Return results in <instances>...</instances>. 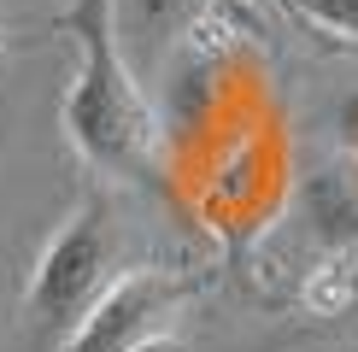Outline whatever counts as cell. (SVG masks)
<instances>
[{
    "instance_id": "obj_1",
    "label": "cell",
    "mask_w": 358,
    "mask_h": 352,
    "mask_svg": "<svg viewBox=\"0 0 358 352\" xmlns=\"http://www.w3.org/2000/svg\"><path fill=\"white\" fill-rule=\"evenodd\" d=\"M59 124H65L71 153L112 188L159 182L165 170V135H159L153 100L129 71V59L117 53L106 0L77 6V71H71Z\"/></svg>"
},
{
    "instance_id": "obj_2",
    "label": "cell",
    "mask_w": 358,
    "mask_h": 352,
    "mask_svg": "<svg viewBox=\"0 0 358 352\" xmlns=\"http://www.w3.org/2000/svg\"><path fill=\"white\" fill-rule=\"evenodd\" d=\"M129 270V229H124V205H117L112 182H100L88 194H77V205L65 212V223L48 235L36 270L24 288V323L41 335L65 341L77 323L100 305L117 276Z\"/></svg>"
},
{
    "instance_id": "obj_3",
    "label": "cell",
    "mask_w": 358,
    "mask_h": 352,
    "mask_svg": "<svg viewBox=\"0 0 358 352\" xmlns=\"http://www.w3.org/2000/svg\"><path fill=\"white\" fill-rule=\"evenodd\" d=\"M194 276L136 264L100 293V305L59 341V352H153L194 300Z\"/></svg>"
},
{
    "instance_id": "obj_4",
    "label": "cell",
    "mask_w": 358,
    "mask_h": 352,
    "mask_svg": "<svg viewBox=\"0 0 358 352\" xmlns=\"http://www.w3.org/2000/svg\"><path fill=\"white\" fill-rule=\"evenodd\" d=\"M294 223L323 258L358 253V170L352 165H311L294 188Z\"/></svg>"
},
{
    "instance_id": "obj_5",
    "label": "cell",
    "mask_w": 358,
    "mask_h": 352,
    "mask_svg": "<svg viewBox=\"0 0 358 352\" xmlns=\"http://www.w3.org/2000/svg\"><path fill=\"white\" fill-rule=\"evenodd\" d=\"M206 0H106L117 53L129 59V71L147 82L159 65H171V53L182 47Z\"/></svg>"
},
{
    "instance_id": "obj_6",
    "label": "cell",
    "mask_w": 358,
    "mask_h": 352,
    "mask_svg": "<svg viewBox=\"0 0 358 352\" xmlns=\"http://www.w3.org/2000/svg\"><path fill=\"white\" fill-rule=\"evenodd\" d=\"M300 6V18L335 29V36H352L358 41V0H294Z\"/></svg>"
},
{
    "instance_id": "obj_7",
    "label": "cell",
    "mask_w": 358,
    "mask_h": 352,
    "mask_svg": "<svg viewBox=\"0 0 358 352\" xmlns=\"http://www.w3.org/2000/svg\"><path fill=\"white\" fill-rule=\"evenodd\" d=\"M352 311H358V300H352Z\"/></svg>"
}]
</instances>
